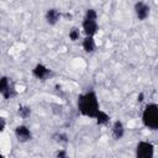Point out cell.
<instances>
[{
    "label": "cell",
    "mask_w": 158,
    "mask_h": 158,
    "mask_svg": "<svg viewBox=\"0 0 158 158\" xmlns=\"http://www.w3.org/2000/svg\"><path fill=\"white\" fill-rule=\"evenodd\" d=\"M78 106L83 115L90 116V117H95L99 111L98 100H96V96L94 93H88L85 95H80L79 100H78Z\"/></svg>",
    "instance_id": "obj_1"
},
{
    "label": "cell",
    "mask_w": 158,
    "mask_h": 158,
    "mask_svg": "<svg viewBox=\"0 0 158 158\" xmlns=\"http://www.w3.org/2000/svg\"><path fill=\"white\" fill-rule=\"evenodd\" d=\"M143 123L152 128L156 130L158 128V109L154 104L147 105V107L143 111Z\"/></svg>",
    "instance_id": "obj_2"
},
{
    "label": "cell",
    "mask_w": 158,
    "mask_h": 158,
    "mask_svg": "<svg viewBox=\"0 0 158 158\" xmlns=\"http://www.w3.org/2000/svg\"><path fill=\"white\" fill-rule=\"evenodd\" d=\"M137 156L138 158H152L153 156V146L148 142H141L137 146Z\"/></svg>",
    "instance_id": "obj_3"
},
{
    "label": "cell",
    "mask_w": 158,
    "mask_h": 158,
    "mask_svg": "<svg viewBox=\"0 0 158 158\" xmlns=\"http://www.w3.org/2000/svg\"><path fill=\"white\" fill-rule=\"evenodd\" d=\"M15 133H16L17 139H19V141H21V142L28 141V139L31 138V133H30L28 128H27V127H25V126H19V127L16 128Z\"/></svg>",
    "instance_id": "obj_4"
},
{
    "label": "cell",
    "mask_w": 158,
    "mask_h": 158,
    "mask_svg": "<svg viewBox=\"0 0 158 158\" xmlns=\"http://www.w3.org/2000/svg\"><path fill=\"white\" fill-rule=\"evenodd\" d=\"M83 28H84V31H85V33L88 36H93L96 32V30H98V26H96L95 20H88V19H85V21L83 22Z\"/></svg>",
    "instance_id": "obj_5"
},
{
    "label": "cell",
    "mask_w": 158,
    "mask_h": 158,
    "mask_svg": "<svg viewBox=\"0 0 158 158\" xmlns=\"http://www.w3.org/2000/svg\"><path fill=\"white\" fill-rule=\"evenodd\" d=\"M148 12H149V7L147 5H144L143 2L136 4V14H137L139 20H144L148 16Z\"/></svg>",
    "instance_id": "obj_6"
},
{
    "label": "cell",
    "mask_w": 158,
    "mask_h": 158,
    "mask_svg": "<svg viewBox=\"0 0 158 158\" xmlns=\"http://www.w3.org/2000/svg\"><path fill=\"white\" fill-rule=\"evenodd\" d=\"M33 74H35V77H37V78H40V79H44L48 74H49V69H47L44 65H42V64H38V65H36V68L33 69Z\"/></svg>",
    "instance_id": "obj_7"
},
{
    "label": "cell",
    "mask_w": 158,
    "mask_h": 158,
    "mask_svg": "<svg viewBox=\"0 0 158 158\" xmlns=\"http://www.w3.org/2000/svg\"><path fill=\"white\" fill-rule=\"evenodd\" d=\"M58 20H59V12L56 9L48 10V12H47V21H48V23L54 25Z\"/></svg>",
    "instance_id": "obj_8"
},
{
    "label": "cell",
    "mask_w": 158,
    "mask_h": 158,
    "mask_svg": "<svg viewBox=\"0 0 158 158\" xmlns=\"http://www.w3.org/2000/svg\"><path fill=\"white\" fill-rule=\"evenodd\" d=\"M114 136L115 138H121L122 135H123V127H122V123L120 121H116L115 125H114Z\"/></svg>",
    "instance_id": "obj_9"
},
{
    "label": "cell",
    "mask_w": 158,
    "mask_h": 158,
    "mask_svg": "<svg viewBox=\"0 0 158 158\" xmlns=\"http://www.w3.org/2000/svg\"><path fill=\"white\" fill-rule=\"evenodd\" d=\"M83 47H84V49L86 51V52H93L94 51V41H93V38H91V36H88L85 40H84V42H83Z\"/></svg>",
    "instance_id": "obj_10"
},
{
    "label": "cell",
    "mask_w": 158,
    "mask_h": 158,
    "mask_svg": "<svg viewBox=\"0 0 158 158\" xmlns=\"http://www.w3.org/2000/svg\"><path fill=\"white\" fill-rule=\"evenodd\" d=\"M95 117H96V121H98L99 125H105V123H107L109 120H110V117H109L105 112H102V111H98V114H96Z\"/></svg>",
    "instance_id": "obj_11"
},
{
    "label": "cell",
    "mask_w": 158,
    "mask_h": 158,
    "mask_svg": "<svg viewBox=\"0 0 158 158\" xmlns=\"http://www.w3.org/2000/svg\"><path fill=\"white\" fill-rule=\"evenodd\" d=\"M9 88V80H7V78H1L0 79V93H5L6 91V89Z\"/></svg>",
    "instance_id": "obj_12"
},
{
    "label": "cell",
    "mask_w": 158,
    "mask_h": 158,
    "mask_svg": "<svg viewBox=\"0 0 158 158\" xmlns=\"http://www.w3.org/2000/svg\"><path fill=\"white\" fill-rule=\"evenodd\" d=\"M19 112H20V115H21L23 118H26V117L31 114V110H30V107H27V106H20V107H19Z\"/></svg>",
    "instance_id": "obj_13"
},
{
    "label": "cell",
    "mask_w": 158,
    "mask_h": 158,
    "mask_svg": "<svg viewBox=\"0 0 158 158\" xmlns=\"http://www.w3.org/2000/svg\"><path fill=\"white\" fill-rule=\"evenodd\" d=\"M85 19H88V20H96V12L93 9H89L86 11V17Z\"/></svg>",
    "instance_id": "obj_14"
},
{
    "label": "cell",
    "mask_w": 158,
    "mask_h": 158,
    "mask_svg": "<svg viewBox=\"0 0 158 158\" xmlns=\"http://www.w3.org/2000/svg\"><path fill=\"white\" fill-rule=\"evenodd\" d=\"M69 37H70L72 41L78 40V38H79V31H78L77 28H73V30L70 31V33H69Z\"/></svg>",
    "instance_id": "obj_15"
},
{
    "label": "cell",
    "mask_w": 158,
    "mask_h": 158,
    "mask_svg": "<svg viewBox=\"0 0 158 158\" xmlns=\"http://www.w3.org/2000/svg\"><path fill=\"white\" fill-rule=\"evenodd\" d=\"M4 127H5V120L2 117H0V132L4 130Z\"/></svg>",
    "instance_id": "obj_16"
},
{
    "label": "cell",
    "mask_w": 158,
    "mask_h": 158,
    "mask_svg": "<svg viewBox=\"0 0 158 158\" xmlns=\"http://www.w3.org/2000/svg\"><path fill=\"white\" fill-rule=\"evenodd\" d=\"M58 157H65V152H58Z\"/></svg>",
    "instance_id": "obj_17"
},
{
    "label": "cell",
    "mask_w": 158,
    "mask_h": 158,
    "mask_svg": "<svg viewBox=\"0 0 158 158\" xmlns=\"http://www.w3.org/2000/svg\"><path fill=\"white\" fill-rule=\"evenodd\" d=\"M143 100V94H141L139 96H138V101H142Z\"/></svg>",
    "instance_id": "obj_18"
},
{
    "label": "cell",
    "mask_w": 158,
    "mask_h": 158,
    "mask_svg": "<svg viewBox=\"0 0 158 158\" xmlns=\"http://www.w3.org/2000/svg\"><path fill=\"white\" fill-rule=\"evenodd\" d=\"M1 157H2V156H1V154H0V158H1Z\"/></svg>",
    "instance_id": "obj_19"
}]
</instances>
